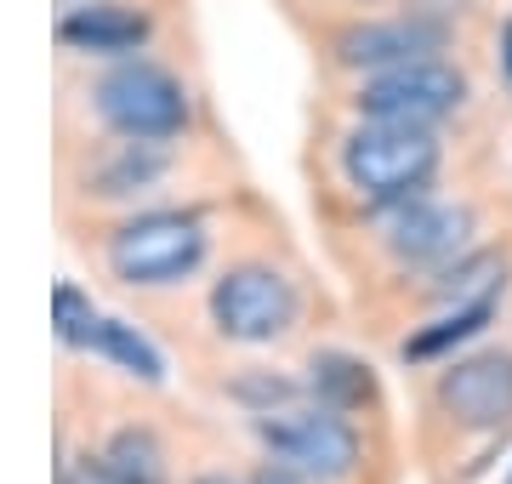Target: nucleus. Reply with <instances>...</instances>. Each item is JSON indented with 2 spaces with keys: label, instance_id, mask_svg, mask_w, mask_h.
<instances>
[{
  "label": "nucleus",
  "instance_id": "ddd939ff",
  "mask_svg": "<svg viewBox=\"0 0 512 484\" xmlns=\"http://www.w3.org/2000/svg\"><path fill=\"white\" fill-rule=\"evenodd\" d=\"M92 354H103L109 365H120L126 376H137V382H160V354L148 348L143 336L131 331V325H120V319H97L92 331Z\"/></svg>",
  "mask_w": 512,
  "mask_h": 484
},
{
  "label": "nucleus",
  "instance_id": "f8f14e48",
  "mask_svg": "<svg viewBox=\"0 0 512 484\" xmlns=\"http://www.w3.org/2000/svg\"><path fill=\"white\" fill-rule=\"evenodd\" d=\"M103 473L114 484H165V450L154 445V433L120 428L103 450Z\"/></svg>",
  "mask_w": 512,
  "mask_h": 484
},
{
  "label": "nucleus",
  "instance_id": "412c9836",
  "mask_svg": "<svg viewBox=\"0 0 512 484\" xmlns=\"http://www.w3.org/2000/svg\"><path fill=\"white\" fill-rule=\"evenodd\" d=\"M507 484H512V479H507Z\"/></svg>",
  "mask_w": 512,
  "mask_h": 484
},
{
  "label": "nucleus",
  "instance_id": "7ed1b4c3",
  "mask_svg": "<svg viewBox=\"0 0 512 484\" xmlns=\"http://www.w3.org/2000/svg\"><path fill=\"white\" fill-rule=\"evenodd\" d=\"M97 114L103 126L131 137V143H165L188 126V92L160 63H120L97 80Z\"/></svg>",
  "mask_w": 512,
  "mask_h": 484
},
{
  "label": "nucleus",
  "instance_id": "4468645a",
  "mask_svg": "<svg viewBox=\"0 0 512 484\" xmlns=\"http://www.w3.org/2000/svg\"><path fill=\"white\" fill-rule=\"evenodd\" d=\"M490 314H495V302H484V308H450L433 331H421V336H410V342H404V359H439V354H450L456 342H467V336L484 331V325H490Z\"/></svg>",
  "mask_w": 512,
  "mask_h": 484
},
{
  "label": "nucleus",
  "instance_id": "2eb2a0df",
  "mask_svg": "<svg viewBox=\"0 0 512 484\" xmlns=\"http://www.w3.org/2000/svg\"><path fill=\"white\" fill-rule=\"evenodd\" d=\"M308 388H313V399L348 410V405H365L370 376H365V365H353V359H342V354H319V359H313Z\"/></svg>",
  "mask_w": 512,
  "mask_h": 484
},
{
  "label": "nucleus",
  "instance_id": "6ab92c4d",
  "mask_svg": "<svg viewBox=\"0 0 512 484\" xmlns=\"http://www.w3.org/2000/svg\"><path fill=\"white\" fill-rule=\"evenodd\" d=\"M501 69H507V80H512V18H507V29H501Z\"/></svg>",
  "mask_w": 512,
  "mask_h": 484
},
{
  "label": "nucleus",
  "instance_id": "1a4fd4ad",
  "mask_svg": "<svg viewBox=\"0 0 512 484\" xmlns=\"http://www.w3.org/2000/svg\"><path fill=\"white\" fill-rule=\"evenodd\" d=\"M439 46H444V23H433V18L353 23V29H342V35H336V63H342V69L382 75V69H399V63L433 57Z\"/></svg>",
  "mask_w": 512,
  "mask_h": 484
},
{
  "label": "nucleus",
  "instance_id": "f03ea898",
  "mask_svg": "<svg viewBox=\"0 0 512 484\" xmlns=\"http://www.w3.org/2000/svg\"><path fill=\"white\" fill-rule=\"evenodd\" d=\"M256 439L268 445V456L308 479H342L359 462V433L348 428V416L336 405H274L256 410Z\"/></svg>",
  "mask_w": 512,
  "mask_h": 484
},
{
  "label": "nucleus",
  "instance_id": "aec40b11",
  "mask_svg": "<svg viewBox=\"0 0 512 484\" xmlns=\"http://www.w3.org/2000/svg\"><path fill=\"white\" fill-rule=\"evenodd\" d=\"M194 484H234V479H222V473H205V479H194Z\"/></svg>",
  "mask_w": 512,
  "mask_h": 484
},
{
  "label": "nucleus",
  "instance_id": "39448f33",
  "mask_svg": "<svg viewBox=\"0 0 512 484\" xmlns=\"http://www.w3.org/2000/svg\"><path fill=\"white\" fill-rule=\"evenodd\" d=\"M467 97V75L456 63H439V57H416V63H399V69H382V75H365L359 86V114L365 120H393V126H439L461 109Z\"/></svg>",
  "mask_w": 512,
  "mask_h": 484
},
{
  "label": "nucleus",
  "instance_id": "9d476101",
  "mask_svg": "<svg viewBox=\"0 0 512 484\" xmlns=\"http://www.w3.org/2000/svg\"><path fill=\"white\" fill-rule=\"evenodd\" d=\"M57 40L69 52H137L148 40V18L120 0H92V6H74L57 18Z\"/></svg>",
  "mask_w": 512,
  "mask_h": 484
},
{
  "label": "nucleus",
  "instance_id": "f3484780",
  "mask_svg": "<svg viewBox=\"0 0 512 484\" xmlns=\"http://www.w3.org/2000/svg\"><path fill=\"white\" fill-rule=\"evenodd\" d=\"M57 484H114L109 473H103V462H80V467H63V473H57Z\"/></svg>",
  "mask_w": 512,
  "mask_h": 484
},
{
  "label": "nucleus",
  "instance_id": "423d86ee",
  "mask_svg": "<svg viewBox=\"0 0 512 484\" xmlns=\"http://www.w3.org/2000/svg\"><path fill=\"white\" fill-rule=\"evenodd\" d=\"M211 314H217V331L228 342H274L296 319V285L262 262H245V268H228L217 280Z\"/></svg>",
  "mask_w": 512,
  "mask_h": 484
},
{
  "label": "nucleus",
  "instance_id": "20e7f679",
  "mask_svg": "<svg viewBox=\"0 0 512 484\" xmlns=\"http://www.w3.org/2000/svg\"><path fill=\"white\" fill-rule=\"evenodd\" d=\"M205 257V223L183 211H148L109 234V268L126 285H171Z\"/></svg>",
  "mask_w": 512,
  "mask_h": 484
},
{
  "label": "nucleus",
  "instance_id": "f257e3e1",
  "mask_svg": "<svg viewBox=\"0 0 512 484\" xmlns=\"http://www.w3.org/2000/svg\"><path fill=\"white\" fill-rule=\"evenodd\" d=\"M342 166H348L353 188L365 200H404V194H421L433 166H439V143H433V126H393V120H365V126L348 137L342 149Z\"/></svg>",
  "mask_w": 512,
  "mask_h": 484
},
{
  "label": "nucleus",
  "instance_id": "6e6552de",
  "mask_svg": "<svg viewBox=\"0 0 512 484\" xmlns=\"http://www.w3.org/2000/svg\"><path fill=\"white\" fill-rule=\"evenodd\" d=\"M439 405L461 428H507L512 422V354L456 359L439 376Z\"/></svg>",
  "mask_w": 512,
  "mask_h": 484
},
{
  "label": "nucleus",
  "instance_id": "0eeeda50",
  "mask_svg": "<svg viewBox=\"0 0 512 484\" xmlns=\"http://www.w3.org/2000/svg\"><path fill=\"white\" fill-rule=\"evenodd\" d=\"M467 234H473L467 205H444V200H427V194L387 200V245H393L399 262L444 268V262L467 257Z\"/></svg>",
  "mask_w": 512,
  "mask_h": 484
},
{
  "label": "nucleus",
  "instance_id": "dca6fc26",
  "mask_svg": "<svg viewBox=\"0 0 512 484\" xmlns=\"http://www.w3.org/2000/svg\"><path fill=\"white\" fill-rule=\"evenodd\" d=\"M52 331L63 348H92V331H97V314H92V297L80 285H57L52 291Z\"/></svg>",
  "mask_w": 512,
  "mask_h": 484
},
{
  "label": "nucleus",
  "instance_id": "a211bd4d",
  "mask_svg": "<svg viewBox=\"0 0 512 484\" xmlns=\"http://www.w3.org/2000/svg\"><path fill=\"white\" fill-rule=\"evenodd\" d=\"M251 484H302V479H296V467L279 462V467H262V473H256Z\"/></svg>",
  "mask_w": 512,
  "mask_h": 484
},
{
  "label": "nucleus",
  "instance_id": "9b49d317",
  "mask_svg": "<svg viewBox=\"0 0 512 484\" xmlns=\"http://www.w3.org/2000/svg\"><path fill=\"white\" fill-rule=\"evenodd\" d=\"M501 285H507V257H495V251H467V257L444 262L439 274V302L450 308H484V302L501 297Z\"/></svg>",
  "mask_w": 512,
  "mask_h": 484
}]
</instances>
